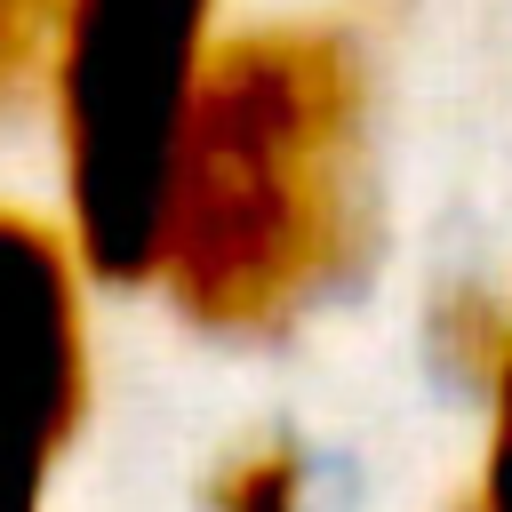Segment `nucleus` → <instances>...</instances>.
<instances>
[{"label":"nucleus","mask_w":512,"mask_h":512,"mask_svg":"<svg viewBox=\"0 0 512 512\" xmlns=\"http://www.w3.org/2000/svg\"><path fill=\"white\" fill-rule=\"evenodd\" d=\"M216 48V0H56V152L80 272L152 280L168 168Z\"/></svg>","instance_id":"2"},{"label":"nucleus","mask_w":512,"mask_h":512,"mask_svg":"<svg viewBox=\"0 0 512 512\" xmlns=\"http://www.w3.org/2000/svg\"><path fill=\"white\" fill-rule=\"evenodd\" d=\"M216 512H304V456L296 440H248L208 480Z\"/></svg>","instance_id":"4"},{"label":"nucleus","mask_w":512,"mask_h":512,"mask_svg":"<svg viewBox=\"0 0 512 512\" xmlns=\"http://www.w3.org/2000/svg\"><path fill=\"white\" fill-rule=\"evenodd\" d=\"M56 224L0 208V512H48L88 408V288Z\"/></svg>","instance_id":"3"},{"label":"nucleus","mask_w":512,"mask_h":512,"mask_svg":"<svg viewBox=\"0 0 512 512\" xmlns=\"http://www.w3.org/2000/svg\"><path fill=\"white\" fill-rule=\"evenodd\" d=\"M472 512H512V320L488 352V448H480V496Z\"/></svg>","instance_id":"5"},{"label":"nucleus","mask_w":512,"mask_h":512,"mask_svg":"<svg viewBox=\"0 0 512 512\" xmlns=\"http://www.w3.org/2000/svg\"><path fill=\"white\" fill-rule=\"evenodd\" d=\"M368 232V80L320 24H264L208 48L152 280L216 336L304 312Z\"/></svg>","instance_id":"1"},{"label":"nucleus","mask_w":512,"mask_h":512,"mask_svg":"<svg viewBox=\"0 0 512 512\" xmlns=\"http://www.w3.org/2000/svg\"><path fill=\"white\" fill-rule=\"evenodd\" d=\"M32 56H40V48L16 32V16H8V0H0V88H16V80L32 72Z\"/></svg>","instance_id":"6"}]
</instances>
